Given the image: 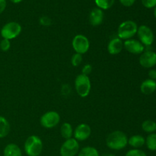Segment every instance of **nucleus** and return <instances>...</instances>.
Masks as SVG:
<instances>
[{
    "instance_id": "obj_1",
    "label": "nucleus",
    "mask_w": 156,
    "mask_h": 156,
    "mask_svg": "<svg viewBox=\"0 0 156 156\" xmlns=\"http://www.w3.org/2000/svg\"><path fill=\"white\" fill-rule=\"evenodd\" d=\"M127 145L128 137L123 131H113L108 134L106 138V146L111 150H122L125 149Z\"/></svg>"
},
{
    "instance_id": "obj_2",
    "label": "nucleus",
    "mask_w": 156,
    "mask_h": 156,
    "mask_svg": "<svg viewBox=\"0 0 156 156\" xmlns=\"http://www.w3.org/2000/svg\"><path fill=\"white\" fill-rule=\"evenodd\" d=\"M43 141L39 136H30L25 140L24 150L27 156H39L43 151Z\"/></svg>"
},
{
    "instance_id": "obj_3",
    "label": "nucleus",
    "mask_w": 156,
    "mask_h": 156,
    "mask_svg": "<svg viewBox=\"0 0 156 156\" xmlns=\"http://www.w3.org/2000/svg\"><path fill=\"white\" fill-rule=\"evenodd\" d=\"M137 30L138 25L135 21L131 20L123 21L117 29V37L121 39L122 41L132 39L136 34Z\"/></svg>"
},
{
    "instance_id": "obj_4",
    "label": "nucleus",
    "mask_w": 156,
    "mask_h": 156,
    "mask_svg": "<svg viewBox=\"0 0 156 156\" xmlns=\"http://www.w3.org/2000/svg\"><path fill=\"white\" fill-rule=\"evenodd\" d=\"M75 88L77 94L81 98H86L91 89V83L89 77L83 74L76 76L75 80Z\"/></svg>"
},
{
    "instance_id": "obj_5",
    "label": "nucleus",
    "mask_w": 156,
    "mask_h": 156,
    "mask_svg": "<svg viewBox=\"0 0 156 156\" xmlns=\"http://www.w3.org/2000/svg\"><path fill=\"white\" fill-rule=\"evenodd\" d=\"M21 30H22V27L19 23L16 21H10V22L6 23L2 27L0 34L3 39L11 41V40L18 37L21 33Z\"/></svg>"
},
{
    "instance_id": "obj_6",
    "label": "nucleus",
    "mask_w": 156,
    "mask_h": 156,
    "mask_svg": "<svg viewBox=\"0 0 156 156\" xmlns=\"http://www.w3.org/2000/svg\"><path fill=\"white\" fill-rule=\"evenodd\" d=\"M60 116L56 111H50L44 113L40 119L41 125L45 129H53L60 122Z\"/></svg>"
},
{
    "instance_id": "obj_7",
    "label": "nucleus",
    "mask_w": 156,
    "mask_h": 156,
    "mask_svg": "<svg viewBox=\"0 0 156 156\" xmlns=\"http://www.w3.org/2000/svg\"><path fill=\"white\" fill-rule=\"evenodd\" d=\"M79 143L76 139H68L61 146L59 154L61 156H76L79 153Z\"/></svg>"
},
{
    "instance_id": "obj_8",
    "label": "nucleus",
    "mask_w": 156,
    "mask_h": 156,
    "mask_svg": "<svg viewBox=\"0 0 156 156\" xmlns=\"http://www.w3.org/2000/svg\"><path fill=\"white\" fill-rule=\"evenodd\" d=\"M73 50L77 53L83 55L88 51L90 48V41L86 36L77 34L73 37L72 41Z\"/></svg>"
},
{
    "instance_id": "obj_9",
    "label": "nucleus",
    "mask_w": 156,
    "mask_h": 156,
    "mask_svg": "<svg viewBox=\"0 0 156 156\" xmlns=\"http://www.w3.org/2000/svg\"><path fill=\"white\" fill-rule=\"evenodd\" d=\"M136 34L138 35L139 40H140V42L144 46L149 47V46H151L153 44L154 39H155L153 31L147 25L143 24V25L138 27Z\"/></svg>"
},
{
    "instance_id": "obj_10",
    "label": "nucleus",
    "mask_w": 156,
    "mask_h": 156,
    "mask_svg": "<svg viewBox=\"0 0 156 156\" xmlns=\"http://www.w3.org/2000/svg\"><path fill=\"white\" fill-rule=\"evenodd\" d=\"M123 48L134 55L142 54L145 51V46L140 41L133 38L123 41Z\"/></svg>"
},
{
    "instance_id": "obj_11",
    "label": "nucleus",
    "mask_w": 156,
    "mask_h": 156,
    "mask_svg": "<svg viewBox=\"0 0 156 156\" xmlns=\"http://www.w3.org/2000/svg\"><path fill=\"white\" fill-rule=\"evenodd\" d=\"M91 129L87 123H80L73 131L74 139H76L78 142L85 141L91 136Z\"/></svg>"
},
{
    "instance_id": "obj_12",
    "label": "nucleus",
    "mask_w": 156,
    "mask_h": 156,
    "mask_svg": "<svg viewBox=\"0 0 156 156\" xmlns=\"http://www.w3.org/2000/svg\"><path fill=\"white\" fill-rule=\"evenodd\" d=\"M139 62L141 66L146 69H150L156 65V53L154 51H144L140 54Z\"/></svg>"
},
{
    "instance_id": "obj_13",
    "label": "nucleus",
    "mask_w": 156,
    "mask_h": 156,
    "mask_svg": "<svg viewBox=\"0 0 156 156\" xmlns=\"http://www.w3.org/2000/svg\"><path fill=\"white\" fill-rule=\"evenodd\" d=\"M104 12L99 8H94L89 14V22L91 25L96 27L102 24L104 21Z\"/></svg>"
},
{
    "instance_id": "obj_14",
    "label": "nucleus",
    "mask_w": 156,
    "mask_h": 156,
    "mask_svg": "<svg viewBox=\"0 0 156 156\" xmlns=\"http://www.w3.org/2000/svg\"><path fill=\"white\" fill-rule=\"evenodd\" d=\"M123 41L119 37H114L108 42V51L111 55H117L123 50Z\"/></svg>"
},
{
    "instance_id": "obj_15",
    "label": "nucleus",
    "mask_w": 156,
    "mask_h": 156,
    "mask_svg": "<svg viewBox=\"0 0 156 156\" xmlns=\"http://www.w3.org/2000/svg\"><path fill=\"white\" fill-rule=\"evenodd\" d=\"M156 90V81L152 80L150 79H146L142 82L140 85V91L143 94H151L153 92H155Z\"/></svg>"
},
{
    "instance_id": "obj_16",
    "label": "nucleus",
    "mask_w": 156,
    "mask_h": 156,
    "mask_svg": "<svg viewBox=\"0 0 156 156\" xmlns=\"http://www.w3.org/2000/svg\"><path fill=\"white\" fill-rule=\"evenodd\" d=\"M3 156H22V151L15 143H9L3 150Z\"/></svg>"
},
{
    "instance_id": "obj_17",
    "label": "nucleus",
    "mask_w": 156,
    "mask_h": 156,
    "mask_svg": "<svg viewBox=\"0 0 156 156\" xmlns=\"http://www.w3.org/2000/svg\"><path fill=\"white\" fill-rule=\"evenodd\" d=\"M146 143V139L141 135H133L128 138V144L133 149H140Z\"/></svg>"
},
{
    "instance_id": "obj_18",
    "label": "nucleus",
    "mask_w": 156,
    "mask_h": 156,
    "mask_svg": "<svg viewBox=\"0 0 156 156\" xmlns=\"http://www.w3.org/2000/svg\"><path fill=\"white\" fill-rule=\"evenodd\" d=\"M11 126L9 122L2 116H0V139L5 138L9 134Z\"/></svg>"
},
{
    "instance_id": "obj_19",
    "label": "nucleus",
    "mask_w": 156,
    "mask_h": 156,
    "mask_svg": "<svg viewBox=\"0 0 156 156\" xmlns=\"http://www.w3.org/2000/svg\"><path fill=\"white\" fill-rule=\"evenodd\" d=\"M73 131L74 130L73 129V126L69 123L65 122V123H63L61 125L60 134L62 138L65 139V140L73 138Z\"/></svg>"
},
{
    "instance_id": "obj_20",
    "label": "nucleus",
    "mask_w": 156,
    "mask_h": 156,
    "mask_svg": "<svg viewBox=\"0 0 156 156\" xmlns=\"http://www.w3.org/2000/svg\"><path fill=\"white\" fill-rule=\"evenodd\" d=\"M78 156H100V154L96 148L88 146L79 150Z\"/></svg>"
},
{
    "instance_id": "obj_21",
    "label": "nucleus",
    "mask_w": 156,
    "mask_h": 156,
    "mask_svg": "<svg viewBox=\"0 0 156 156\" xmlns=\"http://www.w3.org/2000/svg\"><path fill=\"white\" fill-rule=\"evenodd\" d=\"M142 129L147 133H153L156 131V123L151 120H145L142 123Z\"/></svg>"
},
{
    "instance_id": "obj_22",
    "label": "nucleus",
    "mask_w": 156,
    "mask_h": 156,
    "mask_svg": "<svg viewBox=\"0 0 156 156\" xmlns=\"http://www.w3.org/2000/svg\"><path fill=\"white\" fill-rule=\"evenodd\" d=\"M98 8L102 10H108L114 5L115 0H94Z\"/></svg>"
},
{
    "instance_id": "obj_23",
    "label": "nucleus",
    "mask_w": 156,
    "mask_h": 156,
    "mask_svg": "<svg viewBox=\"0 0 156 156\" xmlns=\"http://www.w3.org/2000/svg\"><path fill=\"white\" fill-rule=\"evenodd\" d=\"M146 147L150 151H156V133H150L146 139Z\"/></svg>"
},
{
    "instance_id": "obj_24",
    "label": "nucleus",
    "mask_w": 156,
    "mask_h": 156,
    "mask_svg": "<svg viewBox=\"0 0 156 156\" xmlns=\"http://www.w3.org/2000/svg\"><path fill=\"white\" fill-rule=\"evenodd\" d=\"M82 59H83V56L80 53H75L72 56L71 58V63L74 67H77L81 65L82 62Z\"/></svg>"
},
{
    "instance_id": "obj_25",
    "label": "nucleus",
    "mask_w": 156,
    "mask_h": 156,
    "mask_svg": "<svg viewBox=\"0 0 156 156\" xmlns=\"http://www.w3.org/2000/svg\"><path fill=\"white\" fill-rule=\"evenodd\" d=\"M125 156H147V155L140 149H133L128 151Z\"/></svg>"
},
{
    "instance_id": "obj_26",
    "label": "nucleus",
    "mask_w": 156,
    "mask_h": 156,
    "mask_svg": "<svg viewBox=\"0 0 156 156\" xmlns=\"http://www.w3.org/2000/svg\"><path fill=\"white\" fill-rule=\"evenodd\" d=\"M11 41L7 39H3L0 41V50L3 52H6L10 50Z\"/></svg>"
},
{
    "instance_id": "obj_27",
    "label": "nucleus",
    "mask_w": 156,
    "mask_h": 156,
    "mask_svg": "<svg viewBox=\"0 0 156 156\" xmlns=\"http://www.w3.org/2000/svg\"><path fill=\"white\" fill-rule=\"evenodd\" d=\"M39 22L42 26H44V27H48V26L51 25L52 20L47 16H42L40 18Z\"/></svg>"
},
{
    "instance_id": "obj_28",
    "label": "nucleus",
    "mask_w": 156,
    "mask_h": 156,
    "mask_svg": "<svg viewBox=\"0 0 156 156\" xmlns=\"http://www.w3.org/2000/svg\"><path fill=\"white\" fill-rule=\"evenodd\" d=\"M143 6L147 9H152L156 6V0H141Z\"/></svg>"
},
{
    "instance_id": "obj_29",
    "label": "nucleus",
    "mask_w": 156,
    "mask_h": 156,
    "mask_svg": "<svg viewBox=\"0 0 156 156\" xmlns=\"http://www.w3.org/2000/svg\"><path fill=\"white\" fill-rule=\"evenodd\" d=\"M92 66L91 64H85L82 69V74L85 75V76H89L92 72Z\"/></svg>"
},
{
    "instance_id": "obj_30",
    "label": "nucleus",
    "mask_w": 156,
    "mask_h": 156,
    "mask_svg": "<svg viewBox=\"0 0 156 156\" xmlns=\"http://www.w3.org/2000/svg\"><path fill=\"white\" fill-rule=\"evenodd\" d=\"M119 1L125 7H130L135 3L136 0H119Z\"/></svg>"
},
{
    "instance_id": "obj_31",
    "label": "nucleus",
    "mask_w": 156,
    "mask_h": 156,
    "mask_svg": "<svg viewBox=\"0 0 156 156\" xmlns=\"http://www.w3.org/2000/svg\"><path fill=\"white\" fill-rule=\"evenodd\" d=\"M6 5H7L6 0H0V15L5 11Z\"/></svg>"
},
{
    "instance_id": "obj_32",
    "label": "nucleus",
    "mask_w": 156,
    "mask_h": 156,
    "mask_svg": "<svg viewBox=\"0 0 156 156\" xmlns=\"http://www.w3.org/2000/svg\"><path fill=\"white\" fill-rule=\"evenodd\" d=\"M149 78L152 80L156 81V69H151L149 72Z\"/></svg>"
},
{
    "instance_id": "obj_33",
    "label": "nucleus",
    "mask_w": 156,
    "mask_h": 156,
    "mask_svg": "<svg viewBox=\"0 0 156 156\" xmlns=\"http://www.w3.org/2000/svg\"><path fill=\"white\" fill-rule=\"evenodd\" d=\"M12 2L15 3V4H18V3H20L21 1H23V0H10Z\"/></svg>"
},
{
    "instance_id": "obj_34",
    "label": "nucleus",
    "mask_w": 156,
    "mask_h": 156,
    "mask_svg": "<svg viewBox=\"0 0 156 156\" xmlns=\"http://www.w3.org/2000/svg\"><path fill=\"white\" fill-rule=\"evenodd\" d=\"M154 15H155V18H156V6L155 7V9H154Z\"/></svg>"
},
{
    "instance_id": "obj_35",
    "label": "nucleus",
    "mask_w": 156,
    "mask_h": 156,
    "mask_svg": "<svg viewBox=\"0 0 156 156\" xmlns=\"http://www.w3.org/2000/svg\"><path fill=\"white\" fill-rule=\"evenodd\" d=\"M106 156H116V155H114V154H109V155H107Z\"/></svg>"
}]
</instances>
